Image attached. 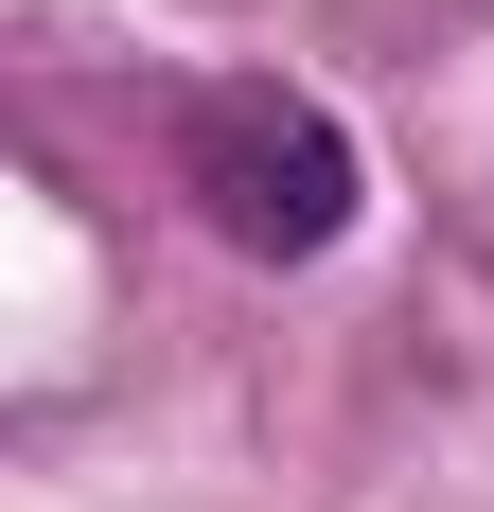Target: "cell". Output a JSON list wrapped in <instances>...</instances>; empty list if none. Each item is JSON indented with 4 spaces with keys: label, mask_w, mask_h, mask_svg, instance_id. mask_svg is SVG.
Returning a JSON list of instances; mask_svg holds the SVG:
<instances>
[{
    "label": "cell",
    "mask_w": 494,
    "mask_h": 512,
    "mask_svg": "<svg viewBox=\"0 0 494 512\" xmlns=\"http://www.w3.org/2000/svg\"><path fill=\"white\" fill-rule=\"evenodd\" d=\"M177 195L247 265H318L353 230V124L283 71H212V89H177Z\"/></svg>",
    "instance_id": "1"
}]
</instances>
